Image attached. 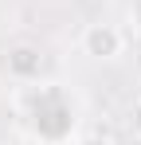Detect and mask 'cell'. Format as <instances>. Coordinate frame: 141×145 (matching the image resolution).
Instances as JSON below:
<instances>
[{"instance_id": "cell-3", "label": "cell", "mask_w": 141, "mask_h": 145, "mask_svg": "<svg viewBox=\"0 0 141 145\" xmlns=\"http://www.w3.org/2000/svg\"><path fill=\"white\" fill-rule=\"evenodd\" d=\"M78 145H118V141H114V133H106V129H86L78 137Z\"/></svg>"}, {"instance_id": "cell-6", "label": "cell", "mask_w": 141, "mask_h": 145, "mask_svg": "<svg viewBox=\"0 0 141 145\" xmlns=\"http://www.w3.org/2000/svg\"><path fill=\"white\" fill-rule=\"evenodd\" d=\"M129 145H141V137H133V141H129Z\"/></svg>"}, {"instance_id": "cell-5", "label": "cell", "mask_w": 141, "mask_h": 145, "mask_svg": "<svg viewBox=\"0 0 141 145\" xmlns=\"http://www.w3.org/2000/svg\"><path fill=\"white\" fill-rule=\"evenodd\" d=\"M129 27L141 31V0H133V8H129Z\"/></svg>"}, {"instance_id": "cell-1", "label": "cell", "mask_w": 141, "mask_h": 145, "mask_svg": "<svg viewBox=\"0 0 141 145\" xmlns=\"http://www.w3.org/2000/svg\"><path fill=\"white\" fill-rule=\"evenodd\" d=\"M125 43H129V35L121 31L118 24H86L82 27V35H78V51L94 59V63H114L125 55Z\"/></svg>"}, {"instance_id": "cell-4", "label": "cell", "mask_w": 141, "mask_h": 145, "mask_svg": "<svg viewBox=\"0 0 141 145\" xmlns=\"http://www.w3.org/2000/svg\"><path fill=\"white\" fill-rule=\"evenodd\" d=\"M129 133L141 137V98H133V106H129Z\"/></svg>"}, {"instance_id": "cell-2", "label": "cell", "mask_w": 141, "mask_h": 145, "mask_svg": "<svg viewBox=\"0 0 141 145\" xmlns=\"http://www.w3.org/2000/svg\"><path fill=\"white\" fill-rule=\"evenodd\" d=\"M39 71H43V51L39 47L16 43V47L8 51V74L16 82H31V78H39Z\"/></svg>"}]
</instances>
